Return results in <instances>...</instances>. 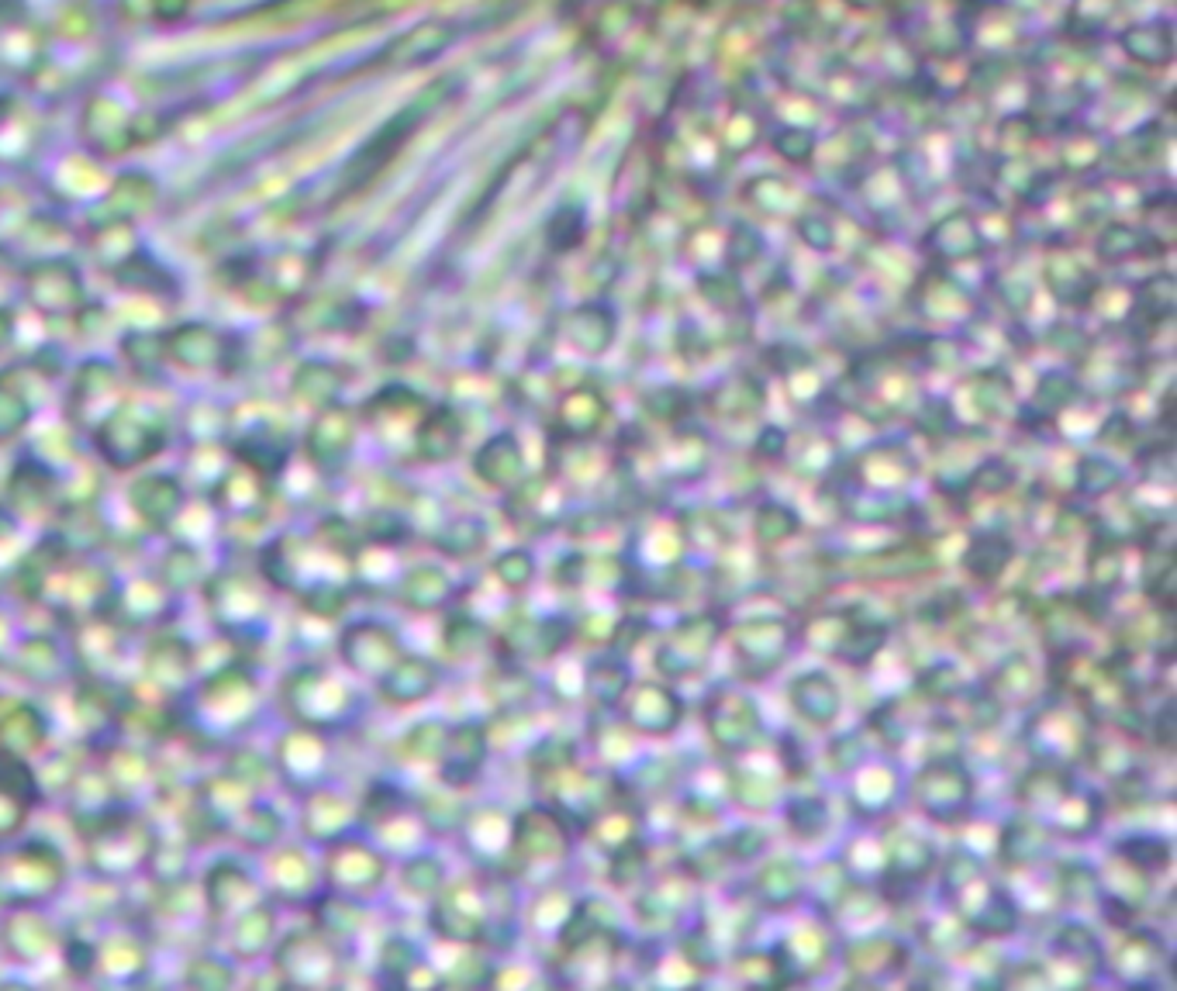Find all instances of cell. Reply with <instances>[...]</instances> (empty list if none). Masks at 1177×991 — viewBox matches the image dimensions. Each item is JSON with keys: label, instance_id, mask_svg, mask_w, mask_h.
<instances>
[{"label": "cell", "instance_id": "44dd1931", "mask_svg": "<svg viewBox=\"0 0 1177 991\" xmlns=\"http://www.w3.org/2000/svg\"><path fill=\"white\" fill-rule=\"evenodd\" d=\"M1043 843H1046V830L1040 823L1015 818V823H1009L1001 833V857H1004V864H1025L1032 857H1040Z\"/></svg>", "mask_w": 1177, "mask_h": 991}, {"label": "cell", "instance_id": "4dcf8cb0", "mask_svg": "<svg viewBox=\"0 0 1177 991\" xmlns=\"http://www.w3.org/2000/svg\"><path fill=\"white\" fill-rule=\"evenodd\" d=\"M1091 581L1102 591H1112L1118 581H1123V553L1112 540H1102L1095 550H1091Z\"/></svg>", "mask_w": 1177, "mask_h": 991}, {"label": "cell", "instance_id": "f6af8a7d", "mask_svg": "<svg viewBox=\"0 0 1177 991\" xmlns=\"http://www.w3.org/2000/svg\"><path fill=\"white\" fill-rule=\"evenodd\" d=\"M757 452L763 460H778L788 452V436L781 429H763L760 432V442H757Z\"/></svg>", "mask_w": 1177, "mask_h": 991}, {"label": "cell", "instance_id": "d590c367", "mask_svg": "<svg viewBox=\"0 0 1177 991\" xmlns=\"http://www.w3.org/2000/svg\"><path fill=\"white\" fill-rule=\"evenodd\" d=\"M494 574H498L504 584H511V587H522V584H529V581L535 577V560H532V553H525V550H508V553L498 556Z\"/></svg>", "mask_w": 1177, "mask_h": 991}, {"label": "cell", "instance_id": "4316f807", "mask_svg": "<svg viewBox=\"0 0 1177 991\" xmlns=\"http://www.w3.org/2000/svg\"><path fill=\"white\" fill-rule=\"evenodd\" d=\"M1056 953L1074 960V964H1081L1084 971H1091L1098 964V943H1095V932H1091L1087 926H1064L1056 932Z\"/></svg>", "mask_w": 1177, "mask_h": 991}, {"label": "cell", "instance_id": "1f68e13d", "mask_svg": "<svg viewBox=\"0 0 1177 991\" xmlns=\"http://www.w3.org/2000/svg\"><path fill=\"white\" fill-rule=\"evenodd\" d=\"M825 823H829V809L822 799H798L788 809V826L805 839L819 836L825 830Z\"/></svg>", "mask_w": 1177, "mask_h": 991}, {"label": "cell", "instance_id": "83f0119b", "mask_svg": "<svg viewBox=\"0 0 1177 991\" xmlns=\"http://www.w3.org/2000/svg\"><path fill=\"white\" fill-rule=\"evenodd\" d=\"M1118 857L1139 870H1164L1170 864V846L1157 836H1133L1118 843Z\"/></svg>", "mask_w": 1177, "mask_h": 991}, {"label": "cell", "instance_id": "7402d4cb", "mask_svg": "<svg viewBox=\"0 0 1177 991\" xmlns=\"http://www.w3.org/2000/svg\"><path fill=\"white\" fill-rule=\"evenodd\" d=\"M177 501H180V488L166 477H146L135 488V508L153 522H163L177 508Z\"/></svg>", "mask_w": 1177, "mask_h": 991}, {"label": "cell", "instance_id": "f35d334b", "mask_svg": "<svg viewBox=\"0 0 1177 991\" xmlns=\"http://www.w3.org/2000/svg\"><path fill=\"white\" fill-rule=\"evenodd\" d=\"M918 688H923L926 695L933 698H946V695H957L960 688V674L954 664H933L929 670L918 674Z\"/></svg>", "mask_w": 1177, "mask_h": 991}, {"label": "cell", "instance_id": "ab89813d", "mask_svg": "<svg viewBox=\"0 0 1177 991\" xmlns=\"http://www.w3.org/2000/svg\"><path fill=\"white\" fill-rule=\"evenodd\" d=\"M1060 882H1064V895L1071 901H1087V898H1095V891H1098L1095 870L1084 867V864H1067L1064 870H1060Z\"/></svg>", "mask_w": 1177, "mask_h": 991}, {"label": "cell", "instance_id": "ac0fdd59", "mask_svg": "<svg viewBox=\"0 0 1177 991\" xmlns=\"http://www.w3.org/2000/svg\"><path fill=\"white\" fill-rule=\"evenodd\" d=\"M601 418H605V405H601L594 390L570 394L560 408V425L570 439H591L601 429Z\"/></svg>", "mask_w": 1177, "mask_h": 991}, {"label": "cell", "instance_id": "9a60e30c", "mask_svg": "<svg viewBox=\"0 0 1177 991\" xmlns=\"http://www.w3.org/2000/svg\"><path fill=\"white\" fill-rule=\"evenodd\" d=\"M884 643H887V626H881V622H860L856 615H850L846 629L832 654L853 667H864L867 660H874L881 654Z\"/></svg>", "mask_w": 1177, "mask_h": 991}, {"label": "cell", "instance_id": "e0dca14e", "mask_svg": "<svg viewBox=\"0 0 1177 991\" xmlns=\"http://www.w3.org/2000/svg\"><path fill=\"white\" fill-rule=\"evenodd\" d=\"M605 932H612V909L605 901H581L577 909L570 912V919L563 922V943L570 950H577L597 937H605Z\"/></svg>", "mask_w": 1177, "mask_h": 991}, {"label": "cell", "instance_id": "f546056e", "mask_svg": "<svg viewBox=\"0 0 1177 991\" xmlns=\"http://www.w3.org/2000/svg\"><path fill=\"white\" fill-rule=\"evenodd\" d=\"M446 594H449V581L439 571H433V566H421V571H415L405 584V598L421 608L439 605Z\"/></svg>", "mask_w": 1177, "mask_h": 991}, {"label": "cell", "instance_id": "ee69618b", "mask_svg": "<svg viewBox=\"0 0 1177 991\" xmlns=\"http://www.w3.org/2000/svg\"><path fill=\"white\" fill-rule=\"evenodd\" d=\"M760 849H763V836H760L757 830H739V833L729 839V857H732V860H750V857L760 854Z\"/></svg>", "mask_w": 1177, "mask_h": 991}, {"label": "cell", "instance_id": "8992f818", "mask_svg": "<svg viewBox=\"0 0 1177 991\" xmlns=\"http://www.w3.org/2000/svg\"><path fill=\"white\" fill-rule=\"evenodd\" d=\"M625 722L646 736H667L684 719V701L664 685H639L622 695Z\"/></svg>", "mask_w": 1177, "mask_h": 991}, {"label": "cell", "instance_id": "ffe728a7", "mask_svg": "<svg viewBox=\"0 0 1177 991\" xmlns=\"http://www.w3.org/2000/svg\"><path fill=\"white\" fill-rule=\"evenodd\" d=\"M798 885H801V867L791 864V860H773L757 877V891H760L763 905H770V909H781V905H788L798 895Z\"/></svg>", "mask_w": 1177, "mask_h": 991}, {"label": "cell", "instance_id": "b9f144b4", "mask_svg": "<svg viewBox=\"0 0 1177 991\" xmlns=\"http://www.w3.org/2000/svg\"><path fill=\"white\" fill-rule=\"evenodd\" d=\"M1071 398H1074L1071 384H1067L1064 377H1056V374H1050V377L1040 384V390H1037V405H1040L1043 411H1060L1064 405H1071Z\"/></svg>", "mask_w": 1177, "mask_h": 991}, {"label": "cell", "instance_id": "60d3db41", "mask_svg": "<svg viewBox=\"0 0 1177 991\" xmlns=\"http://www.w3.org/2000/svg\"><path fill=\"white\" fill-rule=\"evenodd\" d=\"M405 882H408V888L418 891V895L436 891V888L442 885V864L433 860V857H418V860H412V864L405 867Z\"/></svg>", "mask_w": 1177, "mask_h": 991}, {"label": "cell", "instance_id": "5bb4252c", "mask_svg": "<svg viewBox=\"0 0 1177 991\" xmlns=\"http://www.w3.org/2000/svg\"><path fill=\"white\" fill-rule=\"evenodd\" d=\"M933 867L929 839L915 833H895L887 843V882H918Z\"/></svg>", "mask_w": 1177, "mask_h": 991}, {"label": "cell", "instance_id": "52a82bcc", "mask_svg": "<svg viewBox=\"0 0 1177 991\" xmlns=\"http://www.w3.org/2000/svg\"><path fill=\"white\" fill-rule=\"evenodd\" d=\"M511 843L525 860H556L566 854L570 836L566 826L553 812L545 809H529L519 815V823L511 830Z\"/></svg>", "mask_w": 1177, "mask_h": 991}, {"label": "cell", "instance_id": "d4e9b609", "mask_svg": "<svg viewBox=\"0 0 1177 991\" xmlns=\"http://www.w3.org/2000/svg\"><path fill=\"white\" fill-rule=\"evenodd\" d=\"M794 532H798V512H794V508H788V504H781V501L760 504V512H757V535H760V543H767V546L784 543V540H791Z\"/></svg>", "mask_w": 1177, "mask_h": 991}, {"label": "cell", "instance_id": "484cf974", "mask_svg": "<svg viewBox=\"0 0 1177 991\" xmlns=\"http://www.w3.org/2000/svg\"><path fill=\"white\" fill-rule=\"evenodd\" d=\"M1164 960V947L1154 937H1129L1118 950V971L1136 978V974H1154Z\"/></svg>", "mask_w": 1177, "mask_h": 991}, {"label": "cell", "instance_id": "ba28073f", "mask_svg": "<svg viewBox=\"0 0 1177 991\" xmlns=\"http://www.w3.org/2000/svg\"><path fill=\"white\" fill-rule=\"evenodd\" d=\"M1029 740H1032V747H1037V753H1043L1053 763H1064V760L1087 750V732H1084L1081 719L1067 716L1064 708H1053V712L1037 716V722L1029 726Z\"/></svg>", "mask_w": 1177, "mask_h": 991}, {"label": "cell", "instance_id": "4fadbf2b", "mask_svg": "<svg viewBox=\"0 0 1177 991\" xmlns=\"http://www.w3.org/2000/svg\"><path fill=\"white\" fill-rule=\"evenodd\" d=\"M1015 556V546L1009 535L1001 532H981L973 535L967 553H964V571L978 581H998Z\"/></svg>", "mask_w": 1177, "mask_h": 991}, {"label": "cell", "instance_id": "7c38bea8", "mask_svg": "<svg viewBox=\"0 0 1177 991\" xmlns=\"http://www.w3.org/2000/svg\"><path fill=\"white\" fill-rule=\"evenodd\" d=\"M436 929L442 932V937L449 940H477L483 937L487 929V916L480 912V898L463 888V891H452L436 912Z\"/></svg>", "mask_w": 1177, "mask_h": 991}, {"label": "cell", "instance_id": "8d00e7d4", "mask_svg": "<svg viewBox=\"0 0 1177 991\" xmlns=\"http://www.w3.org/2000/svg\"><path fill=\"white\" fill-rule=\"evenodd\" d=\"M483 626H480V622H473V618H456V622H449V629H446V646L452 649V654H459V657H470V654H477V649L483 646Z\"/></svg>", "mask_w": 1177, "mask_h": 991}, {"label": "cell", "instance_id": "d6986e66", "mask_svg": "<svg viewBox=\"0 0 1177 991\" xmlns=\"http://www.w3.org/2000/svg\"><path fill=\"white\" fill-rule=\"evenodd\" d=\"M456 446H459V421H456L452 411H436V415H428L421 421V429H418L421 460H433V463L449 460L456 452Z\"/></svg>", "mask_w": 1177, "mask_h": 991}, {"label": "cell", "instance_id": "603a6c76", "mask_svg": "<svg viewBox=\"0 0 1177 991\" xmlns=\"http://www.w3.org/2000/svg\"><path fill=\"white\" fill-rule=\"evenodd\" d=\"M1123 484V473L1118 467L1105 457H1084L1077 463V494L1084 498H1105L1108 491H1115Z\"/></svg>", "mask_w": 1177, "mask_h": 991}, {"label": "cell", "instance_id": "cb8c5ba5", "mask_svg": "<svg viewBox=\"0 0 1177 991\" xmlns=\"http://www.w3.org/2000/svg\"><path fill=\"white\" fill-rule=\"evenodd\" d=\"M587 691L594 701L601 705H615L622 701V695L628 691V670L625 664H615V660H601L587 670Z\"/></svg>", "mask_w": 1177, "mask_h": 991}, {"label": "cell", "instance_id": "277c9868", "mask_svg": "<svg viewBox=\"0 0 1177 991\" xmlns=\"http://www.w3.org/2000/svg\"><path fill=\"white\" fill-rule=\"evenodd\" d=\"M705 729L715 740V747L729 750V753L750 750L760 740V732H763L757 705L746 695L726 691V688H719L711 698H705Z\"/></svg>", "mask_w": 1177, "mask_h": 991}, {"label": "cell", "instance_id": "f1b7e54d", "mask_svg": "<svg viewBox=\"0 0 1177 991\" xmlns=\"http://www.w3.org/2000/svg\"><path fill=\"white\" fill-rule=\"evenodd\" d=\"M1174 577H1177L1174 553L1170 550H1150V556H1146V594L1167 605L1170 591H1174Z\"/></svg>", "mask_w": 1177, "mask_h": 991}, {"label": "cell", "instance_id": "74e56055", "mask_svg": "<svg viewBox=\"0 0 1177 991\" xmlns=\"http://www.w3.org/2000/svg\"><path fill=\"white\" fill-rule=\"evenodd\" d=\"M480 543H483V529L477 522H456V525L446 529V535L439 540V546L446 553H452V556H467V553L480 550Z\"/></svg>", "mask_w": 1177, "mask_h": 991}, {"label": "cell", "instance_id": "8fae6325", "mask_svg": "<svg viewBox=\"0 0 1177 991\" xmlns=\"http://www.w3.org/2000/svg\"><path fill=\"white\" fill-rule=\"evenodd\" d=\"M442 778L449 784H467L477 778L480 763L487 757V736H483V726H459L449 732V740L442 743Z\"/></svg>", "mask_w": 1177, "mask_h": 991}, {"label": "cell", "instance_id": "7a4b0ae2", "mask_svg": "<svg viewBox=\"0 0 1177 991\" xmlns=\"http://www.w3.org/2000/svg\"><path fill=\"white\" fill-rule=\"evenodd\" d=\"M912 791H915V802L936 823H957V818L970 812L973 802V781L964 763H957L954 757L933 760L929 768H923Z\"/></svg>", "mask_w": 1177, "mask_h": 991}, {"label": "cell", "instance_id": "9c48e42d", "mask_svg": "<svg viewBox=\"0 0 1177 991\" xmlns=\"http://www.w3.org/2000/svg\"><path fill=\"white\" fill-rule=\"evenodd\" d=\"M788 698L794 705V712L805 722H812V726H829L843 708V695H840L836 681H832V677L822 674V670L798 674L791 681Z\"/></svg>", "mask_w": 1177, "mask_h": 991}, {"label": "cell", "instance_id": "d6a6232c", "mask_svg": "<svg viewBox=\"0 0 1177 991\" xmlns=\"http://www.w3.org/2000/svg\"><path fill=\"white\" fill-rule=\"evenodd\" d=\"M1012 484H1015V470L998 457L985 460L978 470H970V480H967L970 491H985V494H1004Z\"/></svg>", "mask_w": 1177, "mask_h": 991}, {"label": "cell", "instance_id": "7bdbcfd3", "mask_svg": "<svg viewBox=\"0 0 1177 991\" xmlns=\"http://www.w3.org/2000/svg\"><path fill=\"white\" fill-rule=\"evenodd\" d=\"M646 408L656 415V418H680L684 415V408H687V398H684V394L680 390H656V394H649V398H646Z\"/></svg>", "mask_w": 1177, "mask_h": 991}, {"label": "cell", "instance_id": "6da1fadb", "mask_svg": "<svg viewBox=\"0 0 1177 991\" xmlns=\"http://www.w3.org/2000/svg\"><path fill=\"white\" fill-rule=\"evenodd\" d=\"M946 895L964 912L967 926L973 932H981V937H1004V932L1015 929L1012 898L998 891L981 874V864L967 854H957L950 867H946Z\"/></svg>", "mask_w": 1177, "mask_h": 991}, {"label": "cell", "instance_id": "3957f363", "mask_svg": "<svg viewBox=\"0 0 1177 991\" xmlns=\"http://www.w3.org/2000/svg\"><path fill=\"white\" fill-rule=\"evenodd\" d=\"M732 654L746 681L778 670L791 654V626L784 618H750L732 636Z\"/></svg>", "mask_w": 1177, "mask_h": 991}, {"label": "cell", "instance_id": "836d02e7", "mask_svg": "<svg viewBox=\"0 0 1177 991\" xmlns=\"http://www.w3.org/2000/svg\"><path fill=\"white\" fill-rule=\"evenodd\" d=\"M529 763H532L539 774H560V771H566L570 763H573V743L550 736V740H542V743L529 753Z\"/></svg>", "mask_w": 1177, "mask_h": 991}, {"label": "cell", "instance_id": "e575fe53", "mask_svg": "<svg viewBox=\"0 0 1177 991\" xmlns=\"http://www.w3.org/2000/svg\"><path fill=\"white\" fill-rule=\"evenodd\" d=\"M646 870V857H643V846L633 839V843H625V846H618V849H612V882L615 885H633V882H639V874Z\"/></svg>", "mask_w": 1177, "mask_h": 991}, {"label": "cell", "instance_id": "2e32d148", "mask_svg": "<svg viewBox=\"0 0 1177 991\" xmlns=\"http://www.w3.org/2000/svg\"><path fill=\"white\" fill-rule=\"evenodd\" d=\"M433 688H436V670L428 660H397L384 677V695L400 705L425 698Z\"/></svg>", "mask_w": 1177, "mask_h": 991}, {"label": "cell", "instance_id": "30bf717a", "mask_svg": "<svg viewBox=\"0 0 1177 991\" xmlns=\"http://www.w3.org/2000/svg\"><path fill=\"white\" fill-rule=\"evenodd\" d=\"M473 470L483 484H491L498 491H508L514 484H522L525 477V452L514 436H494L491 442H483L473 457Z\"/></svg>", "mask_w": 1177, "mask_h": 991}, {"label": "cell", "instance_id": "5b68a950", "mask_svg": "<svg viewBox=\"0 0 1177 991\" xmlns=\"http://www.w3.org/2000/svg\"><path fill=\"white\" fill-rule=\"evenodd\" d=\"M719 618L715 615H691L684 618L674 629V636L667 643H659L656 649V670L667 677H691L705 657L715 649V639H719Z\"/></svg>", "mask_w": 1177, "mask_h": 991}]
</instances>
